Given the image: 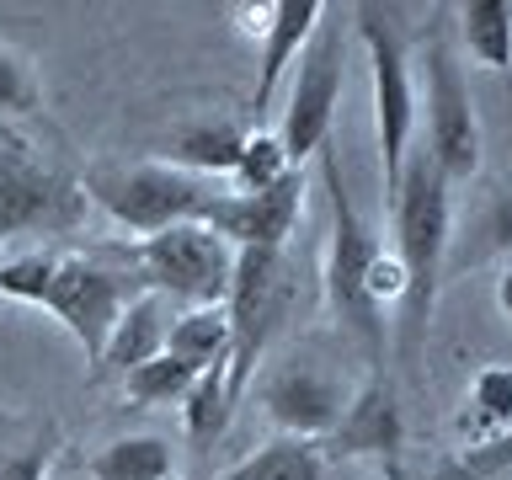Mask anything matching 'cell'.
Masks as SVG:
<instances>
[{
    "instance_id": "6da1fadb",
    "label": "cell",
    "mask_w": 512,
    "mask_h": 480,
    "mask_svg": "<svg viewBox=\"0 0 512 480\" xmlns=\"http://www.w3.org/2000/svg\"><path fill=\"white\" fill-rule=\"evenodd\" d=\"M384 203H390V224H395V262H400V278H406L395 342H400V363L416 368L432 331V310H438V294H443L448 246H454V182L432 166L427 150H411L406 171H400V182Z\"/></svg>"
},
{
    "instance_id": "7a4b0ae2",
    "label": "cell",
    "mask_w": 512,
    "mask_h": 480,
    "mask_svg": "<svg viewBox=\"0 0 512 480\" xmlns=\"http://www.w3.org/2000/svg\"><path fill=\"white\" fill-rule=\"evenodd\" d=\"M0 294L16 304H38L75 336V347L86 352V363H102V347L118 315L144 294L134 272L102 262V256L80 251H27L0 262Z\"/></svg>"
},
{
    "instance_id": "3957f363",
    "label": "cell",
    "mask_w": 512,
    "mask_h": 480,
    "mask_svg": "<svg viewBox=\"0 0 512 480\" xmlns=\"http://www.w3.org/2000/svg\"><path fill=\"white\" fill-rule=\"evenodd\" d=\"M320 176H326V198H331V240H326V304L342 326L368 347L374 368H384V304L400 310L406 278H400L395 251L379 246V235L358 219V208L347 198L342 166L336 150H320Z\"/></svg>"
},
{
    "instance_id": "277c9868",
    "label": "cell",
    "mask_w": 512,
    "mask_h": 480,
    "mask_svg": "<svg viewBox=\"0 0 512 480\" xmlns=\"http://www.w3.org/2000/svg\"><path fill=\"white\" fill-rule=\"evenodd\" d=\"M91 208L128 230L134 240L160 235L171 224H203V214L214 208V198L224 192V182L192 176L171 160H134V166H91L80 176Z\"/></svg>"
},
{
    "instance_id": "5b68a950",
    "label": "cell",
    "mask_w": 512,
    "mask_h": 480,
    "mask_svg": "<svg viewBox=\"0 0 512 480\" xmlns=\"http://www.w3.org/2000/svg\"><path fill=\"white\" fill-rule=\"evenodd\" d=\"M352 27L368 54V80H374V134H379V171H384V198L395 192L400 171L411 160L416 134V80H411V38L395 6L363 0L352 6Z\"/></svg>"
},
{
    "instance_id": "8992f818",
    "label": "cell",
    "mask_w": 512,
    "mask_h": 480,
    "mask_svg": "<svg viewBox=\"0 0 512 480\" xmlns=\"http://www.w3.org/2000/svg\"><path fill=\"white\" fill-rule=\"evenodd\" d=\"M294 267L288 251H235L230 294H224V320H230V395L240 400L256 379L267 342L294 310Z\"/></svg>"
},
{
    "instance_id": "52a82bcc",
    "label": "cell",
    "mask_w": 512,
    "mask_h": 480,
    "mask_svg": "<svg viewBox=\"0 0 512 480\" xmlns=\"http://www.w3.org/2000/svg\"><path fill=\"white\" fill-rule=\"evenodd\" d=\"M91 214L80 176L48 166L27 139L0 128V240L16 235H75Z\"/></svg>"
},
{
    "instance_id": "ba28073f",
    "label": "cell",
    "mask_w": 512,
    "mask_h": 480,
    "mask_svg": "<svg viewBox=\"0 0 512 480\" xmlns=\"http://www.w3.org/2000/svg\"><path fill=\"white\" fill-rule=\"evenodd\" d=\"M294 86H288V107H283V123L272 128L288 155V166H304L310 155H320L331 144V123H336V102H342V86H347V27L336 22V11L326 6L320 16L315 38L304 43V54L294 59Z\"/></svg>"
},
{
    "instance_id": "9c48e42d",
    "label": "cell",
    "mask_w": 512,
    "mask_h": 480,
    "mask_svg": "<svg viewBox=\"0 0 512 480\" xmlns=\"http://www.w3.org/2000/svg\"><path fill=\"white\" fill-rule=\"evenodd\" d=\"M134 278L160 299H176L187 310L198 304H224L230 294L235 251L208 230V224H171L160 235L134 240Z\"/></svg>"
},
{
    "instance_id": "30bf717a",
    "label": "cell",
    "mask_w": 512,
    "mask_h": 480,
    "mask_svg": "<svg viewBox=\"0 0 512 480\" xmlns=\"http://www.w3.org/2000/svg\"><path fill=\"white\" fill-rule=\"evenodd\" d=\"M422 64H427V155H432V166L459 187L480 171V155H486L470 75H464V59H459V48L448 43L443 27H427Z\"/></svg>"
},
{
    "instance_id": "8fae6325",
    "label": "cell",
    "mask_w": 512,
    "mask_h": 480,
    "mask_svg": "<svg viewBox=\"0 0 512 480\" xmlns=\"http://www.w3.org/2000/svg\"><path fill=\"white\" fill-rule=\"evenodd\" d=\"M256 395H262V411L272 416V427H278L283 438L326 443L331 427L342 422L352 390H347L336 374H326L320 363L288 358V363H278V368H267L262 384H256Z\"/></svg>"
},
{
    "instance_id": "7c38bea8",
    "label": "cell",
    "mask_w": 512,
    "mask_h": 480,
    "mask_svg": "<svg viewBox=\"0 0 512 480\" xmlns=\"http://www.w3.org/2000/svg\"><path fill=\"white\" fill-rule=\"evenodd\" d=\"M299 208H304V176L294 171L267 192H230L224 187L214 198V208L203 214V224L230 251H283L294 224H299Z\"/></svg>"
},
{
    "instance_id": "4fadbf2b",
    "label": "cell",
    "mask_w": 512,
    "mask_h": 480,
    "mask_svg": "<svg viewBox=\"0 0 512 480\" xmlns=\"http://www.w3.org/2000/svg\"><path fill=\"white\" fill-rule=\"evenodd\" d=\"M320 448H326V459H374L395 475L400 448H406V416H400L395 384L384 368H368V379L347 395L342 422L331 427Z\"/></svg>"
},
{
    "instance_id": "5bb4252c",
    "label": "cell",
    "mask_w": 512,
    "mask_h": 480,
    "mask_svg": "<svg viewBox=\"0 0 512 480\" xmlns=\"http://www.w3.org/2000/svg\"><path fill=\"white\" fill-rule=\"evenodd\" d=\"M235 16H240V32L262 38V70H256V91H251V107L262 118L267 102L283 86V75L304 54V43L315 38L326 6L320 0H262V6H235Z\"/></svg>"
},
{
    "instance_id": "9a60e30c",
    "label": "cell",
    "mask_w": 512,
    "mask_h": 480,
    "mask_svg": "<svg viewBox=\"0 0 512 480\" xmlns=\"http://www.w3.org/2000/svg\"><path fill=\"white\" fill-rule=\"evenodd\" d=\"M166 331H171V299H160V294L144 288V294L118 315V326H112L107 347H102V363H96V379L102 374L123 379L128 368L160 358V352H166Z\"/></svg>"
},
{
    "instance_id": "2e32d148",
    "label": "cell",
    "mask_w": 512,
    "mask_h": 480,
    "mask_svg": "<svg viewBox=\"0 0 512 480\" xmlns=\"http://www.w3.org/2000/svg\"><path fill=\"white\" fill-rule=\"evenodd\" d=\"M486 262H512V176L486 192V203L464 219V230H454V246H448V267L459 272Z\"/></svg>"
},
{
    "instance_id": "e0dca14e",
    "label": "cell",
    "mask_w": 512,
    "mask_h": 480,
    "mask_svg": "<svg viewBox=\"0 0 512 480\" xmlns=\"http://www.w3.org/2000/svg\"><path fill=\"white\" fill-rule=\"evenodd\" d=\"M512 432V368L507 363H486L464 390V411H459V438L464 454L491 448Z\"/></svg>"
},
{
    "instance_id": "ac0fdd59",
    "label": "cell",
    "mask_w": 512,
    "mask_h": 480,
    "mask_svg": "<svg viewBox=\"0 0 512 480\" xmlns=\"http://www.w3.org/2000/svg\"><path fill=\"white\" fill-rule=\"evenodd\" d=\"M166 352L176 363H187L192 374H230V320H224V304H198V310L171 315L166 331Z\"/></svg>"
},
{
    "instance_id": "d6986e66",
    "label": "cell",
    "mask_w": 512,
    "mask_h": 480,
    "mask_svg": "<svg viewBox=\"0 0 512 480\" xmlns=\"http://www.w3.org/2000/svg\"><path fill=\"white\" fill-rule=\"evenodd\" d=\"M459 16V59L480 64V70L507 75L512 70V0H464L454 6Z\"/></svg>"
},
{
    "instance_id": "ffe728a7",
    "label": "cell",
    "mask_w": 512,
    "mask_h": 480,
    "mask_svg": "<svg viewBox=\"0 0 512 480\" xmlns=\"http://www.w3.org/2000/svg\"><path fill=\"white\" fill-rule=\"evenodd\" d=\"M91 480H176V448L155 432H128L86 459Z\"/></svg>"
},
{
    "instance_id": "44dd1931",
    "label": "cell",
    "mask_w": 512,
    "mask_h": 480,
    "mask_svg": "<svg viewBox=\"0 0 512 480\" xmlns=\"http://www.w3.org/2000/svg\"><path fill=\"white\" fill-rule=\"evenodd\" d=\"M246 134L251 128H235V123H187L182 134L171 139L166 160L182 166V171H192V176H208V182H230Z\"/></svg>"
},
{
    "instance_id": "7402d4cb",
    "label": "cell",
    "mask_w": 512,
    "mask_h": 480,
    "mask_svg": "<svg viewBox=\"0 0 512 480\" xmlns=\"http://www.w3.org/2000/svg\"><path fill=\"white\" fill-rule=\"evenodd\" d=\"M224 480H331V459L310 438H272L251 448L240 464H230Z\"/></svg>"
},
{
    "instance_id": "603a6c76",
    "label": "cell",
    "mask_w": 512,
    "mask_h": 480,
    "mask_svg": "<svg viewBox=\"0 0 512 480\" xmlns=\"http://www.w3.org/2000/svg\"><path fill=\"white\" fill-rule=\"evenodd\" d=\"M240 400L230 395V374H198V384L187 390L182 400V427H187V438L198 443V448H214L224 438V427H230V416H235Z\"/></svg>"
},
{
    "instance_id": "cb8c5ba5",
    "label": "cell",
    "mask_w": 512,
    "mask_h": 480,
    "mask_svg": "<svg viewBox=\"0 0 512 480\" xmlns=\"http://www.w3.org/2000/svg\"><path fill=\"white\" fill-rule=\"evenodd\" d=\"M192 384H198V374H192L187 363H176L171 352H160V358L128 368V374H123V395L134 400V406L155 411V406H182Z\"/></svg>"
},
{
    "instance_id": "d4e9b609",
    "label": "cell",
    "mask_w": 512,
    "mask_h": 480,
    "mask_svg": "<svg viewBox=\"0 0 512 480\" xmlns=\"http://www.w3.org/2000/svg\"><path fill=\"white\" fill-rule=\"evenodd\" d=\"M283 176H294V166H288L278 134H272V128H251L224 187H230V192H267V187H278Z\"/></svg>"
},
{
    "instance_id": "484cf974",
    "label": "cell",
    "mask_w": 512,
    "mask_h": 480,
    "mask_svg": "<svg viewBox=\"0 0 512 480\" xmlns=\"http://www.w3.org/2000/svg\"><path fill=\"white\" fill-rule=\"evenodd\" d=\"M0 112L6 118H38L43 112V80L32 70V59L16 54L11 43H0Z\"/></svg>"
},
{
    "instance_id": "4316f807",
    "label": "cell",
    "mask_w": 512,
    "mask_h": 480,
    "mask_svg": "<svg viewBox=\"0 0 512 480\" xmlns=\"http://www.w3.org/2000/svg\"><path fill=\"white\" fill-rule=\"evenodd\" d=\"M48 464H54V448L32 443V448H22V454L0 459V480H48Z\"/></svg>"
},
{
    "instance_id": "83f0119b",
    "label": "cell",
    "mask_w": 512,
    "mask_h": 480,
    "mask_svg": "<svg viewBox=\"0 0 512 480\" xmlns=\"http://www.w3.org/2000/svg\"><path fill=\"white\" fill-rule=\"evenodd\" d=\"M464 459H470L480 475H502V470H512V432H507L502 443H491V448H475V454H464Z\"/></svg>"
},
{
    "instance_id": "f1b7e54d",
    "label": "cell",
    "mask_w": 512,
    "mask_h": 480,
    "mask_svg": "<svg viewBox=\"0 0 512 480\" xmlns=\"http://www.w3.org/2000/svg\"><path fill=\"white\" fill-rule=\"evenodd\" d=\"M427 480H491V475H480L475 464L459 454V459H443V464H438V470H432Z\"/></svg>"
},
{
    "instance_id": "f546056e",
    "label": "cell",
    "mask_w": 512,
    "mask_h": 480,
    "mask_svg": "<svg viewBox=\"0 0 512 480\" xmlns=\"http://www.w3.org/2000/svg\"><path fill=\"white\" fill-rule=\"evenodd\" d=\"M491 294H496V310H502V320L512 326V262H502V272H496V288H491Z\"/></svg>"
}]
</instances>
